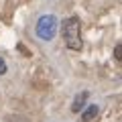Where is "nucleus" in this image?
<instances>
[{"mask_svg": "<svg viewBox=\"0 0 122 122\" xmlns=\"http://www.w3.org/2000/svg\"><path fill=\"white\" fill-rule=\"evenodd\" d=\"M87 98H90V94H87V92H79L77 96H75L73 104H71V112H79V110L83 108V104H86Z\"/></svg>", "mask_w": 122, "mask_h": 122, "instance_id": "4", "label": "nucleus"}, {"mask_svg": "<svg viewBox=\"0 0 122 122\" xmlns=\"http://www.w3.org/2000/svg\"><path fill=\"white\" fill-rule=\"evenodd\" d=\"M6 73V61L0 57V75H4Z\"/></svg>", "mask_w": 122, "mask_h": 122, "instance_id": "6", "label": "nucleus"}, {"mask_svg": "<svg viewBox=\"0 0 122 122\" xmlns=\"http://www.w3.org/2000/svg\"><path fill=\"white\" fill-rule=\"evenodd\" d=\"M98 114H100V108H98L96 104H92V106H87V108L83 110L81 120H79V122H94L98 118Z\"/></svg>", "mask_w": 122, "mask_h": 122, "instance_id": "3", "label": "nucleus"}, {"mask_svg": "<svg viewBox=\"0 0 122 122\" xmlns=\"http://www.w3.org/2000/svg\"><path fill=\"white\" fill-rule=\"evenodd\" d=\"M61 35H63V41H65L67 49L79 51L83 47V43H81V25H79L77 16H69V18L63 20V25H61Z\"/></svg>", "mask_w": 122, "mask_h": 122, "instance_id": "1", "label": "nucleus"}, {"mask_svg": "<svg viewBox=\"0 0 122 122\" xmlns=\"http://www.w3.org/2000/svg\"><path fill=\"white\" fill-rule=\"evenodd\" d=\"M35 33L39 39L43 41H51L57 33V18L53 14H43V16L37 20V26H35Z\"/></svg>", "mask_w": 122, "mask_h": 122, "instance_id": "2", "label": "nucleus"}, {"mask_svg": "<svg viewBox=\"0 0 122 122\" xmlns=\"http://www.w3.org/2000/svg\"><path fill=\"white\" fill-rule=\"evenodd\" d=\"M114 59H116L118 63H122V43L114 47Z\"/></svg>", "mask_w": 122, "mask_h": 122, "instance_id": "5", "label": "nucleus"}]
</instances>
